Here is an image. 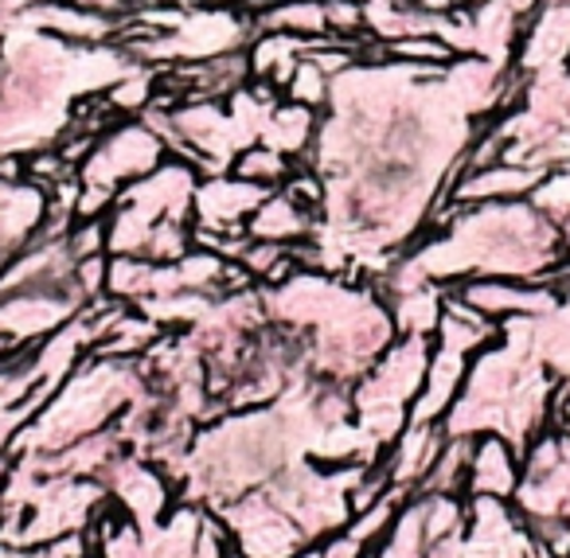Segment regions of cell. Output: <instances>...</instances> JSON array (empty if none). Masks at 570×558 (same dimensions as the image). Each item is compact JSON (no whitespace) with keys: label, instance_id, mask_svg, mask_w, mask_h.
Returning <instances> with one entry per match:
<instances>
[{"label":"cell","instance_id":"obj_8","mask_svg":"<svg viewBox=\"0 0 570 558\" xmlns=\"http://www.w3.org/2000/svg\"><path fill=\"white\" fill-rule=\"evenodd\" d=\"M90 301L75 285H63V290L0 293V336L9 340L12 347L28 344V340H43L63 329L67 321H75Z\"/></svg>","mask_w":570,"mask_h":558},{"label":"cell","instance_id":"obj_6","mask_svg":"<svg viewBox=\"0 0 570 558\" xmlns=\"http://www.w3.org/2000/svg\"><path fill=\"white\" fill-rule=\"evenodd\" d=\"M165 157H168V145L153 121L145 118L118 121L110 134L98 137L90 157L79 165V180L90 184V188L121 192L126 184L149 176Z\"/></svg>","mask_w":570,"mask_h":558},{"label":"cell","instance_id":"obj_9","mask_svg":"<svg viewBox=\"0 0 570 558\" xmlns=\"http://www.w3.org/2000/svg\"><path fill=\"white\" fill-rule=\"evenodd\" d=\"M98 480H102L106 492L126 508V516L134 519L141 531L160 523V516H165V508H168V484L141 453H118L98 472Z\"/></svg>","mask_w":570,"mask_h":558},{"label":"cell","instance_id":"obj_22","mask_svg":"<svg viewBox=\"0 0 570 558\" xmlns=\"http://www.w3.org/2000/svg\"><path fill=\"white\" fill-rule=\"evenodd\" d=\"M399 500H411V492L406 488H395L391 484L387 492L380 496V500L372 503V508H364V511H356V519H352V527H348V535L352 539H360L367 547V542H375L383 531H387L391 523H395V516H399Z\"/></svg>","mask_w":570,"mask_h":558},{"label":"cell","instance_id":"obj_3","mask_svg":"<svg viewBox=\"0 0 570 558\" xmlns=\"http://www.w3.org/2000/svg\"><path fill=\"white\" fill-rule=\"evenodd\" d=\"M430 336H403L391 344L352 386V414L356 425L380 449H391L395 438L411 422V407L426 383L430 368Z\"/></svg>","mask_w":570,"mask_h":558},{"label":"cell","instance_id":"obj_4","mask_svg":"<svg viewBox=\"0 0 570 558\" xmlns=\"http://www.w3.org/2000/svg\"><path fill=\"white\" fill-rule=\"evenodd\" d=\"M520 461L523 472L512 500L523 523L570 519V433L539 430Z\"/></svg>","mask_w":570,"mask_h":558},{"label":"cell","instance_id":"obj_21","mask_svg":"<svg viewBox=\"0 0 570 558\" xmlns=\"http://www.w3.org/2000/svg\"><path fill=\"white\" fill-rule=\"evenodd\" d=\"M282 95L289 98V102L309 106V110H325L328 98H333V75H328L313 56H305L302 63L294 67V75H289Z\"/></svg>","mask_w":570,"mask_h":558},{"label":"cell","instance_id":"obj_10","mask_svg":"<svg viewBox=\"0 0 570 558\" xmlns=\"http://www.w3.org/2000/svg\"><path fill=\"white\" fill-rule=\"evenodd\" d=\"M458 297L492 321L508 316H543L562 301L551 282H520V277H465Z\"/></svg>","mask_w":570,"mask_h":558},{"label":"cell","instance_id":"obj_14","mask_svg":"<svg viewBox=\"0 0 570 558\" xmlns=\"http://www.w3.org/2000/svg\"><path fill=\"white\" fill-rule=\"evenodd\" d=\"M321 215L309 212V207L297 204L289 192L274 188L266 199H262L258 207H254V215L246 219V235L250 238H266V243H309L313 231H317Z\"/></svg>","mask_w":570,"mask_h":558},{"label":"cell","instance_id":"obj_18","mask_svg":"<svg viewBox=\"0 0 570 558\" xmlns=\"http://www.w3.org/2000/svg\"><path fill=\"white\" fill-rule=\"evenodd\" d=\"M294 168H297L294 157H285L282 149H274V145H266V141H254V145H246V149L238 153L235 165H230V173L274 192V188H282L289 176H294Z\"/></svg>","mask_w":570,"mask_h":558},{"label":"cell","instance_id":"obj_29","mask_svg":"<svg viewBox=\"0 0 570 558\" xmlns=\"http://www.w3.org/2000/svg\"><path fill=\"white\" fill-rule=\"evenodd\" d=\"M230 558H246V555H243V550H238V555H230Z\"/></svg>","mask_w":570,"mask_h":558},{"label":"cell","instance_id":"obj_7","mask_svg":"<svg viewBox=\"0 0 570 558\" xmlns=\"http://www.w3.org/2000/svg\"><path fill=\"white\" fill-rule=\"evenodd\" d=\"M219 519H223V527L235 535L238 550H243L246 558H297L309 547L302 527L285 516L262 488L223 503Z\"/></svg>","mask_w":570,"mask_h":558},{"label":"cell","instance_id":"obj_20","mask_svg":"<svg viewBox=\"0 0 570 558\" xmlns=\"http://www.w3.org/2000/svg\"><path fill=\"white\" fill-rule=\"evenodd\" d=\"M375 558H426V527H422V496H414L391 523V535Z\"/></svg>","mask_w":570,"mask_h":558},{"label":"cell","instance_id":"obj_16","mask_svg":"<svg viewBox=\"0 0 570 558\" xmlns=\"http://www.w3.org/2000/svg\"><path fill=\"white\" fill-rule=\"evenodd\" d=\"M515 484H520V453L500 433H481V441L473 446V461H469V496L512 500Z\"/></svg>","mask_w":570,"mask_h":558},{"label":"cell","instance_id":"obj_24","mask_svg":"<svg viewBox=\"0 0 570 558\" xmlns=\"http://www.w3.org/2000/svg\"><path fill=\"white\" fill-rule=\"evenodd\" d=\"M90 547H87V535L82 531H71V535H59V539L43 542V547H36L32 558H87Z\"/></svg>","mask_w":570,"mask_h":558},{"label":"cell","instance_id":"obj_19","mask_svg":"<svg viewBox=\"0 0 570 558\" xmlns=\"http://www.w3.org/2000/svg\"><path fill=\"white\" fill-rule=\"evenodd\" d=\"M476 438H445L438 461L430 464V472L422 477L419 492H450L458 496L469 480V461H473Z\"/></svg>","mask_w":570,"mask_h":558},{"label":"cell","instance_id":"obj_13","mask_svg":"<svg viewBox=\"0 0 570 558\" xmlns=\"http://www.w3.org/2000/svg\"><path fill=\"white\" fill-rule=\"evenodd\" d=\"M469 363H473V355L458 352V347H450V344H438L434 352H430L426 383H422L419 399H414V407H411V422H442V418L450 414L461 386H465Z\"/></svg>","mask_w":570,"mask_h":558},{"label":"cell","instance_id":"obj_15","mask_svg":"<svg viewBox=\"0 0 570 558\" xmlns=\"http://www.w3.org/2000/svg\"><path fill=\"white\" fill-rule=\"evenodd\" d=\"M442 446H445L442 422H406V430L395 438V453L387 461V480L395 488H406V492H419L422 477L438 461Z\"/></svg>","mask_w":570,"mask_h":558},{"label":"cell","instance_id":"obj_23","mask_svg":"<svg viewBox=\"0 0 570 558\" xmlns=\"http://www.w3.org/2000/svg\"><path fill=\"white\" fill-rule=\"evenodd\" d=\"M531 204L539 207V212L547 215L551 223H567L570 219V160H562V165L547 168L543 180H539V188L531 192Z\"/></svg>","mask_w":570,"mask_h":558},{"label":"cell","instance_id":"obj_5","mask_svg":"<svg viewBox=\"0 0 570 558\" xmlns=\"http://www.w3.org/2000/svg\"><path fill=\"white\" fill-rule=\"evenodd\" d=\"M426 558H535V535L497 496H473L469 519L445 539L430 542Z\"/></svg>","mask_w":570,"mask_h":558},{"label":"cell","instance_id":"obj_17","mask_svg":"<svg viewBox=\"0 0 570 558\" xmlns=\"http://www.w3.org/2000/svg\"><path fill=\"white\" fill-rule=\"evenodd\" d=\"M387 309L403 336H434L445 313V290L438 282L411 285V290L387 293Z\"/></svg>","mask_w":570,"mask_h":558},{"label":"cell","instance_id":"obj_25","mask_svg":"<svg viewBox=\"0 0 570 558\" xmlns=\"http://www.w3.org/2000/svg\"><path fill=\"white\" fill-rule=\"evenodd\" d=\"M321 558H364V542L352 539L348 531L336 535V539H328L325 547H321Z\"/></svg>","mask_w":570,"mask_h":558},{"label":"cell","instance_id":"obj_28","mask_svg":"<svg viewBox=\"0 0 570 558\" xmlns=\"http://www.w3.org/2000/svg\"><path fill=\"white\" fill-rule=\"evenodd\" d=\"M297 558H321V550H309V555H305V550H302V555H297Z\"/></svg>","mask_w":570,"mask_h":558},{"label":"cell","instance_id":"obj_26","mask_svg":"<svg viewBox=\"0 0 570 558\" xmlns=\"http://www.w3.org/2000/svg\"><path fill=\"white\" fill-rule=\"evenodd\" d=\"M12 457H0V480H4V472H9ZM0 519H4V503H0Z\"/></svg>","mask_w":570,"mask_h":558},{"label":"cell","instance_id":"obj_27","mask_svg":"<svg viewBox=\"0 0 570 558\" xmlns=\"http://www.w3.org/2000/svg\"><path fill=\"white\" fill-rule=\"evenodd\" d=\"M559 231H562V251H567V254H570V219H567V223H562V227H559Z\"/></svg>","mask_w":570,"mask_h":558},{"label":"cell","instance_id":"obj_1","mask_svg":"<svg viewBox=\"0 0 570 558\" xmlns=\"http://www.w3.org/2000/svg\"><path fill=\"white\" fill-rule=\"evenodd\" d=\"M562 231L539 212L531 199L504 204H469L453 212L442 227V238L406 254L399 266L383 274L387 293L411 290L422 282H450V277H520L543 282L559 262Z\"/></svg>","mask_w":570,"mask_h":558},{"label":"cell","instance_id":"obj_2","mask_svg":"<svg viewBox=\"0 0 570 558\" xmlns=\"http://www.w3.org/2000/svg\"><path fill=\"white\" fill-rule=\"evenodd\" d=\"M149 363L126 355H95L79 363L59 383L51 402L12 438L9 457L20 453H59L90 433L106 430L118 410H126L137 394L149 391Z\"/></svg>","mask_w":570,"mask_h":558},{"label":"cell","instance_id":"obj_12","mask_svg":"<svg viewBox=\"0 0 570 558\" xmlns=\"http://www.w3.org/2000/svg\"><path fill=\"white\" fill-rule=\"evenodd\" d=\"M547 168L520 165V160H492L484 168H461L458 180L445 188V199L469 204H504V199H528L539 188Z\"/></svg>","mask_w":570,"mask_h":558},{"label":"cell","instance_id":"obj_11","mask_svg":"<svg viewBox=\"0 0 570 558\" xmlns=\"http://www.w3.org/2000/svg\"><path fill=\"white\" fill-rule=\"evenodd\" d=\"M266 196L269 188L262 184H250L235 173H215L196 184L191 215H196V227L207 231H246V219Z\"/></svg>","mask_w":570,"mask_h":558}]
</instances>
